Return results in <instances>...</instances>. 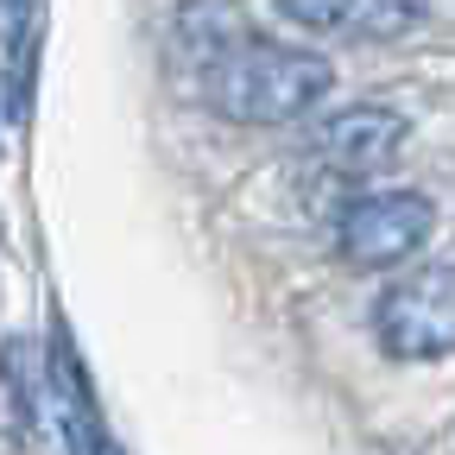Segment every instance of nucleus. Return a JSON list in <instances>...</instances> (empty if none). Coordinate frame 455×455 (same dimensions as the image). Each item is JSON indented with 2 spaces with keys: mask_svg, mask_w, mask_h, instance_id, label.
I'll list each match as a JSON object with an SVG mask.
<instances>
[{
  "mask_svg": "<svg viewBox=\"0 0 455 455\" xmlns=\"http://www.w3.org/2000/svg\"><path fill=\"white\" fill-rule=\"evenodd\" d=\"M32 57H38V13L7 32V121H32Z\"/></svg>",
  "mask_w": 455,
  "mask_h": 455,
  "instance_id": "6",
  "label": "nucleus"
},
{
  "mask_svg": "<svg viewBox=\"0 0 455 455\" xmlns=\"http://www.w3.org/2000/svg\"><path fill=\"white\" fill-rule=\"evenodd\" d=\"M171 32H178V51L196 64V95L228 121L278 127L310 114L335 89L329 57L253 32L241 0H178Z\"/></svg>",
  "mask_w": 455,
  "mask_h": 455,
  "instance_id": "1",
  "label": "nucleus"
},
{
  "mask_svg": "<svg viewBox=\"0 0 455 455\" xmlns=\"http://www.w3.org/2000/svg\"><path fill=\"white\" fill-rule=\"evenodd\" d=\"M430 228H436V203L424 190H373L341 209L335 253L348 272H386L398 259H411L430 241Z\"/></svg>",
  "mask_w": 455,
  "mask_h": 455,
  "instance_id": "3",
  "label": "nucleus"
},
{
  "mask_svg": "<svg viewBox=\"0 0 455 455\" xmlns=\"http://www.w3.org/2000/svg\"><path fill=\"white\" fill-rule=\"evenodd\" d=\"M284 26L316 32V38H405L424 26L430 0H272Z\"/></svg>",
  "mask_w": 455,
  "mask_h": 455,
  "instance_id": "5",
  "label": "nucleus"
},
{
  "mask_svg": "<svg viewBox=\"0 0 455 455\" xmlns=\"http://www.w3.org/2000/svg\"><path fill=\"white\" fill-rule=\"evenodd\" d=\"M411 140V121L392 108H341L329 114L323 127H310V158L329 171V178H373V171H386L398 152H405Z\"/></svg>",
  "mask_w": 455,
  "mask_h": 455,
  "instance_id": "4",
  "label": "nucleus"
},
{
  "mask_svg": "<svg viewBox=\"0 0 455 455\" xmlns=\"http://www.w3.org/2000/svg\"><path fill=\"white\" fill-rule=\"evenodd\" d=\"M373 341L386 361H443L455 355V259L392 278L373 304Z\"/></svg>",
  "mask_w": 455,
  "mask_h": 455,
  "instance_id": "2",
  "label": "nucleus"
},
{
  "mask_svg": "<svg viewBox=\"0 0 455 455\" xmlns=\"http://www.w3.org/2000/svg\"><path fill=\"white\" fill-rule=\"evenodd\" d=\"M38 13V0H0V32H13V26H26Z\"/></svg>",
  "mask_w": 455,
  "mask_h": 455,
  "instance_id": "7",
  "label": "nucleus"
}]
</instances>
